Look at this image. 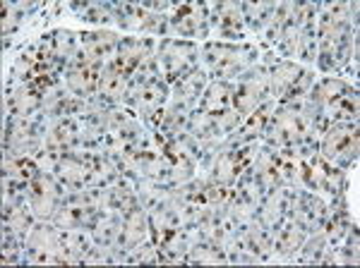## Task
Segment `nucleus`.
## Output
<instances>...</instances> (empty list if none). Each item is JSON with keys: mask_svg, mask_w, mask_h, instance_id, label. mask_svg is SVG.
Masks as SVG:
<instances>
[{"mask_svg": "<svg viewBox=\"0 0 360 268\" xmlns=\"http://www.w3.org/2000/svg\"><path fill=\"white\" fill-rule=\"evenodd\" d=\"M171 36L205 43L209 41V5L205 3H183L173 5L171 13Z\"/></svg>", "mask_w": 360, "mask_h": 268, "instance_id": "6", "label": "nucleus"}, {"mask_svg": "<svg viewBox=\"0 0 360 268\" xmlns=\"http://www.w3.org/2000/svg\"><path fill=\"white\" fill-rule=\"evenodd\" d=\"M262 48L257 41H243V43H229V41H205L200 43V69L209 81H236L250 67L259 65Z\"/></svg>", "mask_w": 360, "mask_h": 268, "instance_id": "1", "label": "nucleus"}, {"mask_svg": "<svg viewBox=\"0 0 360 268\" xmlns=\"http://www.w3.org/2000/svg\"><path fill=\"white\" fill-rule=\"evenodd\" d=\"M168 96H171V86H168V81L164 77L154 79L142 89V94H139L135 108H132V110L137 113L139 120L152 118L154 113H159V110L168 103Z\"/></svg>", "mask_w": 360, "mask_h": 268, "instance_id": "18", "label": "nucleus"}, {"mask_svg": "<svg viewBox=\"0 0 360 268\" xmlns=\"http://www.w3.org/2000/svg\"><path fill=\"white\" fill-rule=\"evenodd\" d=\"M188 132L195 142H224V134L219 132L217 120L207 113H200V110H193L188 122Z\"/></svg>", "mask_w": 360, "mask_h": 268, "instance_id": "31", "label": "nucleus"}, {"mask_svg": "<svg viewBox=\"0 0 360 268\" xmlns=\"http://www.w3.org/2000/svg\"><path fill=\"white\" fill-rule=\"evenodd\" d=\"M358 122H332L319 137V156L341 170L358 166Z\"/></svg>", "mask_w": 360, "mask_h": 268, "instance_id": "2", "label": "nucleus"}, {"mask_svg": "<svg viewBox=\"0 0 360 268\" xmlns=\"http://www.w3.org/2000/svg\"><path fill=\"white\" fill-rule=\"evenodd\" d=\"M303 65H298L295 60H281L274 67H269V84H271V98L278 103L291 94L293 84L298 81Z\"/></svg>", "mask_w": 360, "mask_h": 268, "instance_id": "24", "label": "nucleus"}, {"mask_svg": "<svg viewBox=\"0 0 360 268\" xmlns=\"http://www.w3.org/2000/svg\"><path fill=\"white\" fill-rule=\"evenodd\" d=\"M156 58H159L161 74H164V79L171 86L180 77H185L188 72L200 67V43L185 39H173V36L161 39Z\"/></svg>", "mask_w": 360, "mask_h": 268, "instance_id": "4", "label": "nucleus"}, {"mask_svg": "<svg viewBox=\"0 0 360 268\" xmlns=\"http://www.w3.org/2000/svg\"><path fill=\"white\" fill-rule=\"evenodd\" d=\"M65 199V187L53 173L41 170L27 185V203L37 220H53L56 211Z\"/></svg>", "mask_w": 360, "mask_h": 268, "instance_id": "7", "label": "nucleus"}, {"mask_svg": "<svg viewBox=\"0 0 360 268\" xmlns=\"http://www.w3.org/2000/svg\"><path fill=\"white\" fill-rule=\"evenodd\" d=\"M127 74H123L118 69V65L111 60L106 62L98 74V84H96V96L101 101H106L108 106H120L123 103V96H125V89H127Z\"/></svg>", "mask_w": 360, "mask_h": 268, "instance_id": "17", "label": "nucleus"}, {"mask_svg": "<svg viewBox=\"0 0 360 268\" xmlns=\"http://www.w3.org/2000/svg\"><path fill=\"white\" fill-rule=\"evenodd\" d=\"M44 110V91H39L32 81H20V84H5L3 113L5 120L13 118H34Z\"/></svg>", "mask_w": 360, "mask_h": 268, "instance_id": "10", "label": "nucleus"}, {"mask_svg": "<svg viewBox=\"0 0 360 268\" xmlns=\"http://www.w3.org/2000/svg\"><path fill=\"white\" fill-rule=\"evenodd\" d=\"M60 242L63 249H65V266H84V256L94 247L91 230L86 228L60 230Z\"/></svg>", "mask_w": 360, "mask_h": 268, "instance_id": "19", "label": "nucleus"}, {"mask_svg": "<svg viewBox=\"0 0 360 268\" xmlns=\"http://www.w3.org/2000/svg\"><path fill=\"white\" fill-rule=\"evenodd\" d=\"M207 84H209V77L197 67L193 72L185 74V77H180L176 84H171V98H176V101L185 103V106H190V108H197Z\"/></svg>", "mask_w": 360, "mask_h": 268, "instance_id": "20", "label": "nucleus"}, {"mask_svg": "<svg viewBox=\"0 0 360 268\" xmlns=\"http://www.w3.org/2000/svg\"><path fill=\"white\" fill-rule=\"evenodd\" d=\"M39 173H41V168L32 156L3 151V180H10V182L17 185H29Z\"/></svg>", "mask_w": 360, "mask_h": 268, "instance_id": "22", "label": "nucleus"}, {"mask_svg": "<svg viewBox=\"0 0 360 268\" xmlns=\"http://www.w3.org/2000/svg\"><path fill=\"white\" fill-rule=\"evenodd\" d=\"M305 232L293 223V220H283L278 230L271 235V261L269 264H293L298 249L305 242Z\"/></svg>", "mask_w": 360, "mask_h": 268, "instance_id": "13", "label": "nucleus"}, {"mask_svg": "<svg viewBox=\"0 0 360 268\" xmlns=\"http://www.w3.org/2000/svg\"><path fill=\"white\" fill-rule=\"evenodd\" d=\"M245 240L250 252L257 256L259 264H269L271 261V232L259 223L257 218H248L245 223Z\"/></svg>", "mask_w": 360, "mask_h": 268, "instance_id": "28", "label": "nucleus"}, {"mask_svg": "<svg viewBox=\"0 0 360 268\" xmlns=\"http://www.w3.org/2000/svg\"><path fill=\"white\" fill-rule=\"evenodd\" d=\"M233 84V108L238 113L250 115L255 108L271 101V84H269V69L264 65H255L248 72H243Z\"/></svg>", "mask_w": 360, "mask_h": 268, "instance_id": "5", "label": "nucleus"}, {"mask_svg": "<svg viewBox=\"0 0 360 268\" xmlns=\"http://www.w3.org/2000/svg\"><path fill=\"white\" fill-rule=\"evenodd\" d=\"M171 189V185L161 182V180L154 177H139L137 180V199L142 203V208H154L156 203L166 196V192Z\"/></svg>", "mask_w": 360, "mask_h": 268, "instance_id": "33", "label": "nucleus"}, {"mask_svg": "<svg viewBox=\"0 0 360 268\" xmlns=\"http://www.w3.org/2000/svg\"><path fill=\"white\" fill-rule=\"evenodd\" d=\"M135 118H137L135 110H130V108H125V106H111V108L106 110V132L113 134V132L123 130V127L130 125V122L135 120Z\"/></svg>", "mask_w": 360, "mask_h": 268, "instance_id": "34", "label": "nucleus"}, {"mask_svg": "<svg viewBox=\"0 0 360 268\" xmlns=\"http://www.w3.org/2000/svg\"><path fill=\"white\" fill-rule=\"evenodd\" d=\"M127 264H159V252H156L154 242L147 240L132 249V252L127 254Z\"/></svg>", "mask_w": 360, "mask_h": 268, "instance_id": "35", "label": "nucleus"}, {"mask_svg": "<svg viewBox=\"0 0 360 268\" xmlns=\"http://www.w3.org/2000/svg\"><path fill=\"white\" fill-rule=\"evenodd\" d=\"M322 113L327 115L329 122H358V113H360L358 86L348 91V94H344L341 98H336L334 103H329Z\"/></svg>", "mask_w": 360, "mask_h": 268, "instance_id": "29", "label": "nucleus"}, {"mask_svg": "<svg viewBox=\"0 0 360 268\" xmlns=\"http://www.w3.org/2000/svg\"><path fill=\"white\" fill-rule=\"evenodd\" d=\"M291 192L293 189L278 187L274 192H269V194L259 201V208H257V213H255V218H257L259 223L271 232V235H274V232L278 230V225L288 218V201H291Z\"/></svg>", "mask_w": 360, "mask_h": 268, "instance_id": "14", "label": "nucleus"}, {"mask_svg": "<svg viewBox=\"0 0 360 268\" xmlns=\"http://www.w3.org/2000/svg\"><path fill=\"white\" fill-rule=\"evenodd\" d=\"M319 74L315 72V67H303V72H300V77L298 81L293 84V89H291V94H288L286 98H300V96H307L310 94V89H312V84L317 81Z\"/></svg>", "mask_w": 360, "mask_h": 268, "instance_id": "36", "label": "nucleus"}, {"mask_svg": "<svg viewBox=\"0 0 360 268\" xmlns=\"http://www.w3.org/2000/svg\"><path fill=\"white\" fill-rule=\"evenodd\" d=\"M101 69H96V67H89V69L65 67L63 69V84L68 86V91L75 98H82V101H86V98L96 96V84H98V74H101Z\"/></svg>", "mask_w": 360, "mask_h": 268, "instance_id": "23", "label": "nucleus"}, {"mask_svg": "<svg viewBox=\"0 0 360 268\" xmlns=\"http://www.w3.org/2000/svg\"><path fill=\"white\" fill-rule=\"evenodd\" d=\"M209 39L243 43L250 39L245 22H243L240 3H214L209 5Z\"/></svg>", "mask_w": 360, "mask_h": 268, "instance_id": "9", "label": "nucleus"}, {"mask_svg": "<svg viewBox=\"0 0 360 268\" xmlns=\"http://www.w3.org/2000/svg\"><path fill=\"white\" fill-rule=\"evenodd\" d=\"M274 5L276 3H240L243 22H245L248 34L262 36V32L271 20V13H274Z\"/></svg>", "mask_w": 360, "mask_h": 268, "instance_id": "30", "label": "nucleus"}, {"mask_svg": "<svg viewBox=\"0 0 360 268\" xmlns=\"http://www.w3.org/2000/svg\"><path fill=\"white\" fill-rule=\"evenodd\" d=\"M46 41H49L51 46V53H53L58 60L68 62L70 58L79 51V32H75V29H68V27H58V29H51V32L44 34Z\"/></svg>", "mask_w": 360, "mask_h": 268, "instance_id": "27", "label": "nucleus"}, {"mask_svg": "<svg viewBox=\"0 0 360 268\" xmlns=\"http://www.w3.org/2000/svg\"><path fill=\"white\" fill-rule=\"evenodd\" d=\"M147 240H149V213H147V208L139 206L135 211L123 215V228H120L115 247L130 254L132 249L139 247V244L147 242Z\"/></svg>", "mask_w": 360, "mask_h": 268, "instance_id": "15", "label": "nucleus"}, {"mask_svg": "<svg viewBox=\"0 0 360 268\" xmlns=\"http://www.w3.org/2000/svg\"><path fill=\"white\" fill-rule=\"evenodd\" d=\"M358 84H353L351 79L341 77V74H329V77H317V81L312 84L310 94H307V101L315 108L324 110L329 103H334L336 98H341L348 94L351 89H356Z\"/></svg>", "mask_w": 360, "mask_h": 268, "instance_id": "16", "label": "nucleus"}, {"mask_svg": "<svg viewBox=\"0 0 360 268\" xmlns=\"http://www.w3.org/2000/svg\"><path fill=\"white\" fill-rule=\"evenodd\" d=\"M120 39H123V34L113 32V29H84V32H79V43L86 51V55L101 65L115 60Z\"/></svg>", "mask_w": 360, "mask_h": 268, "instance_id": "12", "label": "nucleus"}, {"mask_svg": "<svg viewBox=\"0 0 360 268\" xmlns=\"http://www.w3.org/2000/svg\"><path fill=\"white\" fill-rule=\"evenodd\" d=\"M120 228H123V213L118 211H101L94 223V228H91V237H94V242L98 247H115V242H118V235H120Z\"/></svg>", "mask_w": 360, "mask_h": 268, "instance_id": "25", "label": "nucleus"}, {"mask_svg": "<svg viewBox=\"0 0 360 268\" xmlns=\"http://www.w3.org/2000/svg\"><path fill=\"white\" fill-rule=\"evenodd\" d=\"M22 264L37 266H65V249L60 242V228L51 220H37L25 237Z\"/></svg>", "mask_w": 360, "mask_h": 268, "instance_id": "3", "label": "nucleus"}, {"mask_svg": "<svg viewBox=\"0 0 360 268\" xmlns=\"http://www.w3.org/2000/svg\"><path fill=\"white\" fill-rule=\"evenodd\" d=\"M310 166H312V192L322 196L324 201H332L336 196L346 194V187H348V177H346V170L336 168L334 163L324 161L319 156V151L315 156H310Z\"/></svg>", "mask_w": 360, "mask_h": 268, "instance_id": "11", "label": "nucleus"}, {"mask_svg": "<svg viewBox=\"0 0 360 268\" xmlns=\"http://www.w3.org/2000/svg\"><path fill=\"white\" fill-rule=\"evenodd\" d=\"M37 225V218H34L29 203H3V228L13 230L17 237L29 235V230Z\"/></svg>", "mask_w": 360, "mask_h": 268, "instance_id": "26", "label": "nucleus"}, {"mask_svg": "<svg viewBox=\"0 0 360 268\" xmlns=\"http://www.w3.org/2000/svg\"><path fill=\"white\" fill-rule=\"evenodd\" d=\"M229 108H233V84L231 81H209L200 103H197V110L207 115H219Z\"/></svg>", "mask_w": 360, "mask_h": 268, "instance_id": "21", "label": "nucleus"}, {"mask_svg": "<svg viewBox=\"0 0 360 268\" xmlns=\"http://www.w3.org/2000/svg\"><path fill=\"white\" fill-rule=\"evenodd\" d=\"M79 22L89 29H111L115 27V13L113 5L108 3H89V8L79 15Z\"/></svg>", "mask_w": 360, "mask_h": 268, "instance_id": "32", "label": "nucleus"}, {"mask_svg": "<svg viewBox=\"0 0 360 268\" xmlns=\"http://www.w3.org/2000/svg\"><path fill=\"white\" fill-rule=\"evenodd\" d=\"M329 215V201L307 189H293L288 201V220H293L305 235L322 230L324 220Z\"/></svg>", "mask_w": 360, "mask_h": 268, "instance_id": "8", "label": "nucleus"}]
</instances>
